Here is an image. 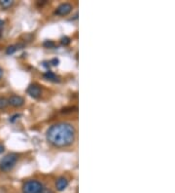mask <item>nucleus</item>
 I'll list each match as a JSON object with an SVG mask.
<instances>
[{"instance_id": "obj_10", "label": "nucleus", "mask_w": 175, "mask_h": 193, "mask_svg": "<svg viewBox=\"0 0 175 193\" xmlns=\"http://www.w3.org/2000/svg\"><path fill=\"white\" fill-rule=\"evenodd\" d=\"M43 46L45 48H48V49H52V48H55V44L54 41H52V40H46V41L43 43Z\"/></svg>"}, {"instance_id": "obj_16", "label": "nucleus", "mask_w": 175, "mask_h": 193, "mask_svg": "<svg viewBox=\"0 0 175 193\" xmlns=\"http://www.w3.org/2000/svg\"><path fill=\"white\" fill-rule=\"evenodd\" d=\"M41 193H53V192H52L51 190H48V189H45V188H43Z\"/></svg>"}, {"instance_id": "obj_5", "label": "nucleus", "mask_w": 175, "mask_h": 193, "mask_svg": "<svg viewBox=\"0 0 175 193\" xmlns=\"http://www.w3.org/2000/svg\"><path fill=\"white\" fill-rule=\"evenodd\" d=\"M23 103H25V100L21 96H11L8 99V104L14 107H19L23 106Z\"/></svg>"}, {"instance_id": "obj_1", "label": "nucleus", "mask_w": 175, "mask_h": 193, "mask_svg": "<svg viewBox=\"0 0 175 193\" xmlns=\"http://www.w3.org/2000/svg\"><path fill=\"white\" fill-rule=\"evenodd\" d=\"M46 138L54 146H68L73 143L75 139V129L69 123L55 124L47 131Z\"/></svg>"}, {"instance_id": "obj_19", "label": "nucleus", "mask_w": 175, "mask_h": 193, "mask_svg": "<svg viewBox=\"0 0 175 193\" xmlns=\"http://www.w3.org/2000/svg\"><path fill=\"white\" fill-rule=\"evenodd\" d=\"M4 25V21H2V20H0V26H2Z\"/></svg>"}, {"instance_id": "obj_8", "label": "nucleus", "mask_w": 175, "mask_h": 193, "mask_svg": "<svg viewBox=\"0 0 175 193\" xmlns=\"http://www.w3.org/2000/svg\"><path fill=\"white\" fill-rule=\"evenodd\" d=\"M44 77H45L47 80H50V81H55V82H57V81H59V79L57 75H55L53 71H47L44 73Z\"/></svg>"}, {"instance_id": "obj_3", "label": "nucleus", "mask_w": 175, "mask_h": 193, "mask_svg": "<svg viewBox=\"0 0 175 193\" xmlns=\"http://www.w3.org/2000/svg\"><path fill=\"white\" fill-rule=\"evenodd\" d=\"M42 189H43L42 183L35 179L28 180L22 186L23 193H41Z\"/></svg>"}, {"instance_id": "obj_6", "label": "nucleus", "mask_w": 175, "mask_h": 193, "mask_svg": "<svg viewBox=\"0 0 175 193\" xmlns=\"http://www.w3.org/2000/svg\"><path fill=\"white\" fill-rule=\"evenodd\" d=\"M27 93L30 96H32L34 99H37L39 96H41L42 94V90L39 85L37 84H31V85L28 87V89H27Z\"/></svg>"}, {"instance_id": "obj_9", "label": "nucleus", "mask_w": 175, "mask_h": 193, "mask_svg": "<svg viewBox=\"0 0 175 193\" xmlns=\"http://www.w3.org/2000/svg\"><path fill=\"white\" fill-rule=\"evenodd\" d=\"M13 3L14 2L12 1V0H1V1H0V5L3 8H5V9H7V8H9L13 5Z\"/></svg>"}, {"instance_id": "obj_13", "label": "nucleus", "mask_w": 175, "mask_h": 193, "mask_svg": "<svg viewBox=\"0 0 175 193\" xmlns=\"http://www.w3.org/2000/svg\"><path fill=\"white\" fill-rule=\"evenodd\" d=\"M61 42L62 45L67 46V45H69V44H70L71 40H70L69 37H67V36H63V37L61 38Z\"/></svg>"}, {"instance_id": "obj_4", "label": "nucleus", "mask_w": 175, "mask_h": 193, "mask_svg": "<svg viewBox=\"0 0 175 193\" xmlns=\"http://www.w3.org/2000/svg\"><path fill=\"white\" fill-rule=\"evenodd\" d=\"M72 11V5H71L70 3H62L61 4L58 8L57 10H55V15L58 16H67L70 12Z\"/></svg>"}, {"instance_id": "obj_15", "label": "nucleus", "mask_w": 175, "mask_h": 193, "mask_svg": "<svg viewBox=\"0 0 175 193\" xmlns=\"http://www.w3.org/2000/svg\"><path fill=\"white\" fill-rule=\"evenodd\" d=\"M19 116H21V115H19V114H16V115H14V116H13V117H11V119H10V121H11V122H14V121H15V120H16V119H17L18 117H19Z\"/></svg>"}, {"instance_id": "obj_20", "label": "nucleus", "mask_w": 175, "mask_h": 193, "mask_svg": "<svg viewBox=\"0 0 175 193\" xmlns=\"http://www.w3.org/2000/svg\"><path fill=\"white\" fill-rule=\"evenodd\" d=\"M0 35H1V33H0Z\"/></svg>"}, {"instance_id": "obj_2", "label": "nucleus", "mask_w": 175, "mask_h": 193, "mask_svg": "<svg viewBox=\"0 0 175 193\" xmlns=\"http://www.w3.org/2000/svg\"><path fill=\"white\" fill-rule=\"evenodd\" d=\"M19 157L16 153H10L1 159L0 161V170L3 172H8L13 169V167L17 163Z\"/></svg>"}, {"instance_id": "obj_12", "label": "nucleus", "mask_w": 175, "mask_h": 193, "mask_svg": "<svg viewBox=\"0 0 175 193\" xmlns=\"http://www.w3.org/2000/svg\"><path fill=\"white\" fill-rule=\"evenodd\" d=\"M8 106V100L5 98H0V109H4Z\"/></svg>"}, {"instance_id": "obj_18", "label": "nucleus", "mask_w": 175, "mask_h": 193, "mask_svg": "<svg viewBox=\"0 0 175 193\" xmlns=\"http://www.w3.org/2000/svg\"><path fill=\"white\" fill-rule=\"evenodd\" d=\"M3 151H4V146H2V144H0V153H2Z\"/></svg>"}, {"instance_id": "obj_17", "label": "nucleus", "mask_w": 175, "mask_h": 193, "mask_svg": "<svg viewBox=\"0 0 175 193\" xmlns=\"http://www.w3.org/2000/svg\"><path fill=\"white\" fill-rule=\"evenodd\" d=\"M2 76H3V69H2V67L0 66V79L2 78Z\"/></svg>"}, {"instance_id": "obj_11", "label": "nucleus", "mask_w": 175, "mask_h": 193, "mask_svg": "<svg viewBox=\"0 0 175 193\" xmlns=\"http://www.w3.org/2000/svg\"><path fill=\"white\" fill-rule=\"evenodd\" d=\"M18 49V46H15V45H11L9 46L6 49V54L7 55H12V54H14L16 51H17Z\"/></svg>"}, {"instance_id": "obj_7", "label": "nucleus", "mask_w": 175, "mask_h": 193, "mask_svg": "<svg viewBox=\"0 0 175 193\" xmlns=\"http://www.w3.org/2000/svg\"><path fill=\"white\" fill-rule=\"evenodd\" d=\"M67 185H68V180L63 176L58 179L57 182H55V188L58 191H63L67 187Z\"/></svg>"}, {"instance_id": "obj_14", "label": "nucleus", "mask_w": 175, "mask_h": 193, "mask_svg": "<svg viewBox=\"0 0 175 193\" xmlns=\"http://www.w3.org/2000/svg\"><path fill=\"white\" fill-rule=\"evenodd\" d=\"M50 63H52L53 66H58V63H59V60L58 59H57V58H55V59H53L52 61L50 62Z\"/></svg>"}]
</instances>
